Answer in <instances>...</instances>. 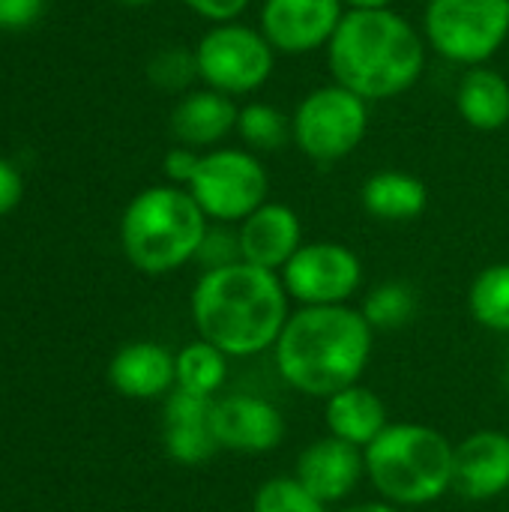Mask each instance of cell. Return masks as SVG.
<instances>
[{
    "label": "cell",
    "mask_w": 509,
    "mask_h": 512,
    "mask_svg": "<svg viewBox=\"0 0 509 512\" xmlns=\"http://www.w3.org/2000/svg\"><path fill=\"white\" fill-rule=\"evenodd\" d=\"M468 309L480 327L509 333V264H492L477 273L468 291Z\"/></svg>",
    "instance_id": "obj_24"
},
{
    "label": "cell",
    "mask_w": 509,
    "mask_h": 512,
    "mask_svg": "<svg viewBox=\"0 0 509 512\" xmlns=\"http://www.w3.org/2000/svg\"><path fill=\"white\" fill-rule=\"evenodd\" d=\"M375 330L354 306H300L291 312L273 357L282 381L303 396L330 399L360 384Z\"/></svg>",
    "instance_id": "obj_3"
},
{
    "label": "cell",
    "mask_w": 509,
    "mask_h": 512,
    "mask_svg": "<svg viewBox=\"0 0 509 512\" xmlns=\"http://www.w3.org/2000/svg\"><path fill=\"white\" fill-rule=\"evenodd\" d=\"M195 63L204 87L240 99L258 93L270 81L276 69V51L258 27L225 21L210 24V30L198 39Z\"/></svg>",
    "instance_id": "obj_9"
},
{
    "label": "cell",
    "mask_w": 509,
    "mask_h": 512,
    "mask_svg": "<svg viewBox=\"0 0 509 512\" xmlns=\"http://www.w3.org/2000/svg\"><path fill=\"white\" fill-rule=\"evenodd\" d=\"M213 402L174 387L165 396V450L180 465H204L219 453Z\"/></svg>",
    "instance_id": "obj_16"
},
{
    "label": "cell",
    "mask_w": 509,
    "mask_h": 512,
    "mask_svg": "<svg viewBox=\"0 0 509 512\" xmlns=\"http://www.w3.org/2000/svg\"><path fill=\"white\" fill-rule=\"evenodd\" d=\"M108 378L126 399H159L177 387V357L156 342H129L114 354Z\"/></svg>",
    "instance_id": "obj_18"
},
{
    "label": "cell",
    "mask_w": 509,
    "mask_h": 512,
    "mask_svg": "<svg viewBox=\"0 0 509 512\" xmlns=\"http://www.w3.org/2000/svg\"><path fill=\"white\" fill-rule=\"evenodd\" d=\"M366 477L381 501L414 510L441 501L453 489L456 447L423 423H390L366 450Z\"/></svg>",
    "instance_id": "obj_4"
},
{
    "label": "cell",
    "mask_w": 509,
    "mask_h": 512,
    "mask_svg": "<svg viewBox=\"0 0 509 512\" xmlns=\"http://www.w3.org/2000/svg\"><path fill=\"white\" fill-rule=\"evenodd\" d=\"M327 51L333 84L363 102L399 99L426 72V39L402 12H345Z\"/></svg>",
    "instance_id": "obj_2"
},
{
    "label": "cell",
    "mask_w": 509,
    "mask_h": 512,
    "mask_svg": "<svg viewBox=\"0 0 509 512\" xmlns=\"http://www.w3.org/2000/svg\"><path fill=\"white\" fill-rule=\"evenodd\" d=\"M372 330H402L417 315V294L405 282H381L360 306Z\"/></svg>",
    "instance_id": "obj_25"
},
{
    "label": "cell",
    "mask_w": 509,
    "mask_h": 512,
    "mask_svg": "<svg viewBox=\"0 0 509 512\" xmlns=\"http://www.w3.org/2000/svg\"><path fill=\"white\" fill-rule=\"evenodd\" d=\"M45 9V0H0V30H24Z\"/></svg>",
    "instance_id": "obj_31"
},
{
    "label": "cell",
    "mask_w": 509,
    "mask_h": 512,
    "mask_svg": "<svg viewBox=\"0 0 509 512\" xmlns=\"http://www.w3.org/2000/svg\"><path fill=\"white\" fill-rule=\"evenodd\" d=\"M195 261L204 270H219V267H231V264L243 261L237 228H231V225H210L204 240H201V249H198Z\"/></svg>",
    "instance_id": "obj_28"
},
{
    "label": "cell",
    "mask_w": 509,
    "mask_h": 512,
    "mask_svg": "<svg viewBox=\"0 0 509 512\" xmlns=\"http://www.w3.org/2000/svg\"><path fill=\"white\" fill-rule=\"evenodd\" d=\"M213 432L219 450L261 456L285 441V417L261 396L231 393L213 402Z\"/></svg>",
    "instance_id": "obj_12"
},
{
    "label": "cell",
    "mask_w": 509,
    "mask_h": 512,
    "mask_svg": "<svg viewBox=\"0 0 509 512\" xmlns=\"http://www.w3.org/2000/svg\"><path fill=\"white\" fill-rule=\"evenodd\" d=\"M396 0H342L345 12H375V9H393Z\"/></svg>",
    "instance_id": "obj_33"
},
{
    "label": "cell",
    "mask_w": 509,
    "mask_h": 512,
    "mask_svg": "<svg viewBox=\"0 0 509 512\" xmlns=\"http://www.w3.org/2000/svg\"><path fill=\"white\" fill-rule=\"evenodd\" d=\"M252 512H327V504H321L297 477H273L258 486Z\"/></svg>",
    "instance_id": "obj_26"
},
{
    "label": "cell",
    "mask_w": 509,
    "mask_h": 512,
    "mask_svg": "<svg viewBox=\"0 0 509 512\" xmlns=\"http://www.w3.org/2000/svg\"><path fill=\"white\" fill-rule=\"evenodd\" d=\"M240 105L210 87L189 90L171 111V132L192 150H216L237 129Z\"/></svg>",
    "instance_id": "obj_17"
},
{
    "label": "cell",
    "mask_w": 509,
    "mask_h": 512,
    "mask_svg": "<svg viewBox=\"0 0 509 512\" xmlns=\"http://www.w3.org/2000/svg\"><path fill=\"white\" fill-rule=\"evenodd\" d=\"M321 504H339L345 501L360 480L366 477V459L363 450L354 444H345L333 435L312 441L300 459H297V474H294Z\"/></svg>",
    "instance_id": "obj_14"
},
{
    "label": "cell",
    "mask_w": 509,
    "mask_h": 512,
    "mask_svg": "<svg viewBox=\"0 0 509 512\" xmlns=\"http://www.w3.org/2000/svg\"><path fill=\"white\" fill-rule=\"evenodd\" d=\"M453 489L468 501H492L509 492V435L480 429L456 447Z\"/></svg>",
    "instance_id": "obj_15"
},
{
    "label": "cell",
    "mask_w": 509,
    "mask_h": 512,
    "mask_svg": "<svg viewBox=\"0 0 509 512\" xmlns=\"http://www.w3.org/2000/svg\"><path fill=\"white\" fill-rule=\"evenodd\" d=\"M186 189L210 222L240 225L270 201V174L258 153L246 147H216L201 153V165Z\"/></svg>",
    "instance_id": "obj_8"
},
{
    "label": "cell",
    "mask_w": 509,
    "mask_h": 512,
    "mask_svg": "<svg viewBox=\"0 0 509 512\" xmlns=\"http://www.w3.org/2000/svg\"><path fill=\"white\" fill-rule=\"evenodd\" d=\"M210 219L183 186H150L138 192L123 219L120 243L132 267L165 276L195 261Z\"/></svg>",
    "instance_id": "obj_5"
},
{
    "label": "cell",
    "mask_w": 509,
    "mask_h": 512,
    "mask_svg": "<svg viewBox=\"0 0 509 512\" xmlns=\"http://www.w3.org/2000/svg\"><path fill=\"white\" fill-rule=\"evenodd\" d=\"M279 276L300 306H348L363 285V261L345 243L315 240L303 243Z\"/></svg>",
    "instance_id": "obj_10"
},
{
    "label": "cell",
    "mask_w": 509,
    "mask_h": 512,
    "mask_svg": "<svg viewBox=\"0 0 509 512\" xmlns=\"http://www.w3.org/2000/svg\"><path fill=\"white\" fill-rule=\"evenodd\" d=\"M324 402V420L330 435L360 450H366L390 426L387 402L372 387L351 384Z\"/></svg>",
    "instance_id": "obj_19"
},
{
    "label": "cell",
    "mask_w": 509,
    "mask_h": 512,
    "mask_svg": "<svg viewBox=\"0 0 509 512\" xmlns=\"http://www.w3.org/2000/svg\"><path fill=\"white\" fill-rule=\"evenodd\" d=\"M339 512H405L399 510V507H393V504H387V501H366V504H354V507H345V510Z\"/></svg>",
    "instance_id": "obj_34"
},
{
    "label": "cell",
    "mask_w": 509,
    "mask_h": 512,
    "mask_svg": "<svg viewBox=\"0 0 509 512\" xmlns=\"http://www.w3.org/2000/svg\"><path fill=\"white\" fill-rule=\"evenodd\" d=\"M198 165H201V153L192 150V147H186V144H177V147H171V150L165 153L162 171H165V177L171 180V186H183V189H186V186L192 183Z\"/></svg>",
    "instance_id": "obj_29"
},
{
    "label": "cell",
    "mask_w": 509,
    "mask_h": 512,
    "mask_svg": "<svg viewBox=\"0 0 509 512\" xmlns=\"http://www.w3.org/2000/svg\"><path fill=\"white\" fill-rule=\"evenodd\" d=\"M423 39L447 63L489 66L509 39V0H426Z\"/></svg>",
    "instance_id": "obj_6"
},
{
    "label": "cell",
    "mask_w": 509,
    "mask_h": 512,
    "mask_svg": "<svg viewBox=\"0 0 509 512\" xmlns=\"http://www.w3.org/2000/svg\"><path fill=\"white\" fill-rule=\"evenodd\" d=\"M21 201V174L12 162L0 159V216L12 213Z\"/></svg>",
    "instance_id": "obj_32"
},
{
    "label": "cell",
    "mask_w": 509,
    "mask_h": 512,
    "mask_svg": "<svg viewBox=\"0 0 509 512\" xmlns=\"http://www.w3.org/2000/svg\"><path fill=\"white\" fill-rule=\"evenodd\" d=\"M342 18V0H264L258 30L276 54L303 57L327 48Z\"/></svg>",
    "instance_id": "obj_11"
},
{
    "label": "cell",
    "mask_w": 509,
    "mask_h": 512,
    "mask_svg": "<svg viewBox=\"0 0 509 512\" xmlns=\"http://www.w3.org/2000/svg\"><path fill=\"white\" fill-rule=\"evenodd\" d=\"M180 3L210 24H225V21H240V15L249 9L252 0H180Z\"/></svg>",
    "instance_id": "obj_30"
},
{
    "label": "cell",
    "mask_w": 509,
    "mask_h": 512,
    "mask_svg": "<svg viewBox=\"0 0 509 512\" xmlns=\"http://www.w3.org/2000/svg\"><path fill=\"white\" fill-rule=\"evenodd\" d=\"M177 357V387L204 399H216V393L228 381V360L219 348L204 339L189 342Z\"/></svg>",
    "instance_id": "obj_22"
},
{
    "label": "cell",
    "mask_w": 509,
    "mask_h": 512,
    "mask_svg": "<svg viewBox=\"0 0 509 512\" xmlns=\"http://www.w3.org/2000/svg\"><path fill=\"white\" fill-rule=\"evenodd\" d=\"M363 210L378 222H414L429 207V189L408 171H375L360 189Z\"/></svg>",
    "instance_id": "obj_20"
},
{
    "label": "cell",
    "mask_w": 509,
    "mask_h": 512,
    "mask_svg": "<svg viewBox=\"0 0 509 512\" xmlns=\"http://www.w3.org/2000/svg\"><path fill=\"white\" fill-rule=\"evenodd\" d=\"M123 6H147V3H153V0H120Z\"/></svg>",
    "instance_id": "obj_35"
},
{
    "label": "cell",
    "mask_w": 509,
    "mask_h": 512,
    "mask_svg": "<svg viewBox=\"0 0 509 512\" xmlns=\"http://www.w3.org/2000/svg\"><path fill=\"white\" fill-rule=\"evenodd\" d=\"M240 234V255L246 264L282 273V267L297 255L303 246V222L300 216L279 201L261 204L252 216L237 225Z\"/></svg>",
    "instance_id": "obj_13"
},
{
    "label": "cell",
    "mask_w": 509,
    "mask_h": 512,
    "mask_svg": "<svg viewBox=\"0 0 509 512\" xmlns=\"http://www.w3.org/2000/svg\"><path fill=\"white\" fill-rule=\"evenodd\" d=\"M291 318V297L279 273L237 261L204 270L192 288V321L198 339L225 357H258L276 348Z\"/></svg>",
    "instance_id": "obj_1"
},
{
    "label": "cell",
    "mask_w": 509,
    "mask_h": 512,
    "mask_svg": "<svg viewBox=\"0 0 509 512\" xmlns=\"http://www.w3.org/2000/svg\"><path fill=\"white\" fill-rule=\"evenodd\" d=\"M147 75L150 81L159 87V90H168V93H189L192 90V81L198 78V63H195V48H165L159 51L150 66H147Z\"/></svg>",
    "instance_id": "obj_27"
},
{
    "label": "cell",
    "mask_w": 509,
    "mask_h": 512,
    "mask_svg": "<svg viewBox=\"0 0 509 512\" xmlns=\"http://www.w3.org/2000/svg\"><path fill=\"white\" fill-rule=\"evenodd\" d=\"M369 132V102L339 84L309 90L291 114V141L297 150L330 165L351 156Z\"/></svg>",
    "instance_id": "obj_7"
},
{
    "label": "cell",
    "mask_w": 509,
    "mask_h": 512,
    "mask_svg": "<svg viewBox=\"0 0 509 512\" xmlns=\"http://www.w3.org/2000/svg\"><path fill=\"white\" fill-rule=\"evenodd\" d=\"M456 111L477 132H498L509 123V81L492 66L465 69L456 87Z\"/></svg>",
    "instance_id": "obj_21"
},
{
    "label": "cell",
    "mask_w": 509,
    "mask_h": 512,
    "mask_svg": "<svg viewBox=\"0 0 509 512\" xmlns=\"http://www.w3.org/2000/svg\"><path fill=\"white\" fill-rule=\"evenodd\" d=\"M234 135L252 153H276L291 141V117L273 102H243Z\"/></svg>",
    "instance_id": "obj_23"
}]
</instances>
